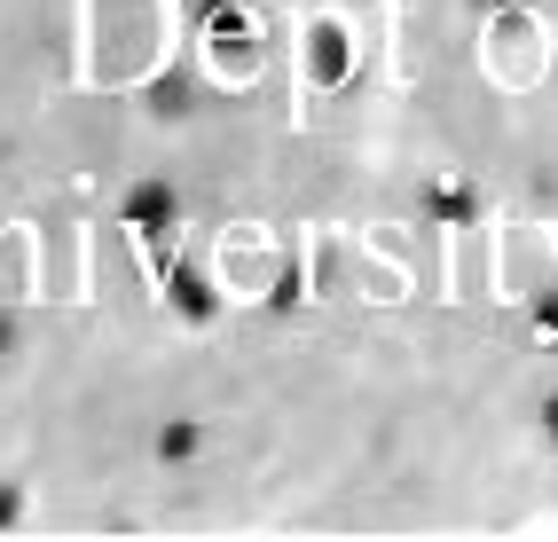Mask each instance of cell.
Listing matches in <instances>:
<instances>
[{
	"mask_svg": "<svg viewBox=\"0 0 558 542\" xmlns=\"http://www.w3.org/2000/svg\"><path fill=\"white\" fill-rule=\"evenodd\" d=\"M119 212H126V229H134L142 244H158V236L181 229V189H173V181H134Z\"/></svg>",
	"mask_w": 558,
	"mask_h": 542,
	"instance_id": "cell-1",
	"label": "cell"
},
{
	"mask_svg": "<svg viewBox=\"0 0 558 542\" xmlns=\"http://www.w3.org/2000/svg\"><path fill=\"white\" fill-rule=\"evenodd\" d=\"M166 307H173L181 322H213V315H220V292H213L205 268L181 260V268H166Z\"/></svg>",
	"mask_w": 558,
	"mask_h": 542,
	"instance_id": "cell-2",
	"label": "cell"
},
{
	"mask_svg": "<svg viewBox=\"0 0 558 542\" xmlns=\"http://www.w3.org/2000/svg\"><path fill=\"white\" fill-rule=\"evenodd\" d=\"M307 71H315V87H339L347 71H354V40L339 24H315L307 32Z\"/></svg>",
	"mask_w": 558,
	"mask_h": 542,
	"instance_id": "cell-3",
	"label": "cell"
},
{
	"mask_svg": "<svg viewBox=\"0 0 558 542\" xmlns=\"http://www.w3.org/2000/svg\"><path fill=\"white\" fill-rule=\"evenodd\" d=\"M150 448H158V464H190V456L205 448V424H197V417H166Z\"/></svg>",
	"mask_w": 558,
	"mask_h": 542,
	"instance_id": "cell-4",
	"label": "cell"
},
{
	"mask_svg": "<svg viewBox=\"0 0 558 542\" xmlns=\"http://www.w3.org/2000/svg\"><path fill=\"white\" fill-rule=\"evenodd\" d=\"M24 519V488H0V527H16Z\"/></svg>",
	"mask_w": 558,
	"mask_h": 542,
	"instance_id": "cell-5",
	"label": "cell"
},
{
	"mask_svg": "<svg viewBox=\"0 0 558 542\" xmlns=\"http://www.w3.org/2000/svg\"><path fill=\"white\" fill-rule=\"evenodd\" d=\"M543 441H550V456H558V393H543Z\"/></svg>",
	"mask_w": 558,
	"mask_h": 542,
	"instance_id": "cell-6",
	"label": "cell"
},
{
	"mask_svg": "<svg viewBox=\"0 0 558 542\" xmlns=\"http://www.w3.org/2000/svg\"><path fill=\"white\" fill-rule=\"evenodd\" d=\"M535 331H558V299H543V307H535Z\"/></svg>",
	"mask_w": 558,
	"mask_h": 542,
	"instance_id": "cell-7",
	"label": "cell"
},
{
	"mask_svg": "<svg viewBox=\"0 0 558 542\" xmlns=\"http://www.w3.org/2000/svg\"><path fill=\"white\" fill-rule=\"evenodd\" d=\"M16 346V315H0V354H9Z\"/></svg>",
	"mask_w": 558,
	"mask_h": 542,
	"instance_id": "cell-8",
	"label": "cell"
},
{
	"mask_svg": "<svg viewBox=\"0 0 558 542\" xmlns=\"http://www.w3.org/2000/svg\"><path fill=\"white\" fill-rule=\"evenodd\" d=\"M472 9H488V0H472Z\"/></svg>",
	"mask_w": 558,
	"mask_h": 542,
	"instance_id": "cell-9",
	"label": "cell"
}]
</instances>
